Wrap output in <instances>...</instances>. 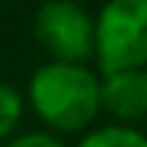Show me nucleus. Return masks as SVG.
Here are the masks:
<instances>
[{"mask_svg": "<svg viewBox=\"0 0 147 147\" xmlns=\"http://www.w3.org/2000/svg\"><path fill=\"white\" fill-rule=\"evenodd\" d=\"M30 102L39 120L51 129L75 132L93 123L102 108V93L90 69L75 63H48L30 81Z\"/></svg>", "mask_w": 147, "mask_h": 147, "instance_id": "f257e3e1", "label": "nucleus"}, {"mask_svg": "<svg viewBox=\"0 0 147 147\" xmlns=\"http://www.w3.org/2000/svg\"><path fill=\"white\" fill-rule=\"evenodd\" d=\"M96 57L105 75L147 66V0H108L102 6Z\"/></svg>", "mask_w": 147, "mask_h": 147, "instance_id": "f03ea898", "label": "nucleus"}, {"mask_svg": "<svg viewBox=\"0 0 147 147\" xmlns=\"http://www.w3.org/2000/svg\"><path fill=\"white\" fill-rule=\"evenodd\" d=\"M36 39L54 63L81 66L96 54V24L72 0H45L36 12Z\"/></svg>", "mask_w": 147, "mask_h": 147, "instance_id": "7ed1b4c3", "label": "nucleus"}, {"mask_svg": "<svg viewBox=\"0 0 147 147\" xmlns=\"http://www.w3.org/2000/svg\"><path fill=\"white\" fill-rule=\"evenodd\" d=\"M102 108H108L120 120H141L147 117V72L144 69H126L105 75L99 84Z\"/></svg>", "mask_w": 147, "mask_h": 147, "instance_id": "20e7f679", "label": "nucleus"}, {"mask_svg": "<svg viewBox=\"0 0 147 147\" xmlns=\"http://www.w3.org/2000/svg\"><path fill=\"white\" fill-rule=\"evenodd\" d=\"M78 147H147V138L129 126H105L90 132Z\"/></svg>", "mask_w": 147, "mask_h": 147, "instance_id": "39448f33", "label": "nucleus"}, {"mask_svg": "<svg viewBox=\"0 0 147 147\" xmlns=\"http://www.w3.org/2000/svg\"><path fill=\"white\" fill-rule=\"evenodd\" d=\"M18 117H21V96H18V90L9 87V84H0V138H6L18 126Z\"/></svg>", "mask_w": 147, "mask_h": 147, "instance_id": "423d86ee", "label": "nucleus"}, {"mask_svg": "<svg viewBox=\"0 0 147 147\" xmlns=\"http://www.w3.org/2000/svg\"><path fill=\"white\" fill-rule=\"evenodd\" d=\"M9 147H66V144H60L57 138L45 135V132H30V135H21L15 141H9Z\"/></svg>", "mask_w": 147, "mask_h": 147, "instance_id": "0eeeda50", "label": "nucleus"}]
</instances>
